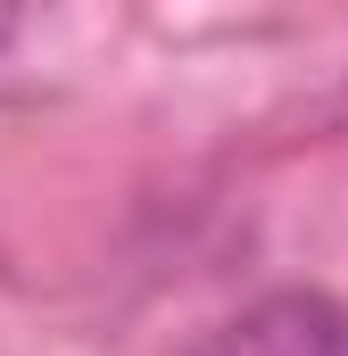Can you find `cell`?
<instances>
[{
  "label": "cell",
  "mask_w": 348,
  "mask_h": 356,
  "mask_svg": "<svg viewBox=\"0 0 348 356\" xmlns=\"http://www.w3.org/2000/svg\"><path fill=\"white\" fill-rule=\"evenodd\" d=\"M8 33H17V17H8V8H0V42H8Z\"/></svg>",
  "instance_id": "2"
},
{
  "label": "cell",
  "mask_w": 348,
  "mask_h": 356,
  "mask_svg": "<svg viewBox=\"0 0 348 356\" xmlns=\"http://www.w3.org/2000/svg\"><path fill=\"white\" fill-rule=\"evenodd\" d=\"M191 356H348V298L332 290H265L216 332H199Z\"/></svg>",
  "instance_id": "1"
}]
</instances>
